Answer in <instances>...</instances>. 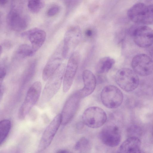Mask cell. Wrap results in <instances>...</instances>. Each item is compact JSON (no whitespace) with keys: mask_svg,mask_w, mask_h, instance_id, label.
<instances>
[{"mask_svg":"<svg viewBox=\"0 0 153 153\" xmlns=\"http://www.w3.org/2000/svg\"><path fill=\"white\" fill-rule=\"evenodd\" d=\"M62 64L48 79L42 93L39 103L40 108H43L59 90L66 68Z\"/></svg>","mask_w":153,"mask_h":153,"instance_id":"6da1fadb","label":"cell"},{"mask_svg":"<svg viewBox=\"0 0 153 153\" xmlns=\"http://www.w3.org/2000/svg\"><path fill=\"white\" fill-rule=\"evenodd\" d=\"M22 3L18 1H13L10 10L7 14V24L12 30L16 31L22 30L28 26L29 17L23 12Z\"/></svg>","mask_w":153,"mask_h":153,"instance_id":"7a4b0ae2","label":"cell"},{"mask_svg":"<svg viewBox=\"0 0 153 153\" xmlns=\"http://www.w3.org/2000/svg\"><path fill=\"white\" fill-rule=\"evenodd\" d=\"M128 17L133 22L139 24L153 23V4L147 5L137 3L131 7L127 13Z\"/></svg>","mask_w":153,"mask_h":153,"instance_id":"3957f363","label":"cell"},{"mask_svg":"<svg viewBox=\"0 0 153 153\" xmlns=\"http://www.w3.org/2000/svg\"><path fill=\"white\" fill-rule=\"evenodd\" d=\"M42 88V84L39 81L35 82L29 88L18 111L19 119L24 120L37 102L40 98Z\"/></svg>","mask_w":153,"mask_h":153,"instance_id":"277c9868","label":"cell"},{"mask_svg":"<svg viewBox=\"0 0 153 153\" xmlns=\"http://www.w3.org/2000/svg\"><path fill=\"white\" fill-rule=\"evenodd\" d=\"M115 79L118 85L126 92L135 90L139 83V79L137 74L127 68H123L118 70L115 75Z\"/></svg>","mask_w":153,"mask_h":153,"instance_id":"5b68a950","label":"cell"},{"mask_svg":"<svg viewBox=\"0 0 153 153\" xmlns=\"http://www.w3.org/2000/svg\"><path fill=\"white\" fill-rule=\"evenodd\" d=\"M81 37L80 27L74 26L70 27L64 36L62 45V54L64 58L69 59L75 51V49L79 44Z\"/></svg>","mask_w":153,"mask_h":153,"instance_id":"8992f818","label":"cell"},{"mask_svg":"<svg viewBox=\"0 0 153 153\" xmlns=\"http://www.w3.org/2000/svg\"><path fill=\"white\" fill-rule=\"evenodd\" d=\"M84 123L93 128L103 126L107 120V115L105 111L97 106H92L87 108L82 115Z\"/></svg>","mask_w":153,"mask_h":153,"instance_id":"52a82bcc","label":"cell"},{"mask_svg":"<svg viewBox=\"0 0 153 153\" xmlns=\"http://www.w3.org/2000/svg\"><path fill=\"white\" fill-rule=\"evenodd\" d=\"M100 98L103 104L110 109L119 107L122 103L123 96L121 91L113 85H108L102 89Z\"/></svg>","mask_w":153,"mask_h":153,"instance_id":"ba28073f","label":"cell"},{"mask_svg":"<svg viewBox=\"0 0 153 153\" xmlns=\"http://www.w3.org/2000/svg\"><path fill=\"white\" fill-rule=\"evenodd\" d=\"M82 98L79 90L71 95L67 100L60 114L62 125H66L72 119L77 112Z\"/></svg>","mask_w":153,"mask_h":153,"instance_id":"9c48e42d","label":"cell"},{"mask_svg":"<svg viewBox=\"0 0 153 153\" xmlns=\"http://www.w3.org/2000/svg\"><path fill=\"white\" fill-rule=\"evenodd\" d=\"M80 59L79 53L75 51L69 58L63 81V90L65 93L71 88L76 73Z\"/></svg>","mask_w":153,"mask_h":153,"instance_id":"30bf717a","label":"cell"},{"mask_svg":"<svg viewBox=\"0 0 153 153\" xmlns=\"http://www.w3.org/2000/svg\"><path fill=\"white\" fill-rule=\"evenodd\" d=\"M131 65L134 71L141 76L149 75L153 72V60L145 54L135 55L132 60Z\"/></svg>","mask_w":153,"mask_h":153,"instance_id":"8fae6325","label":"cell"},{"mask_svg":"<svg viewBox=\"0 0 153 153\" xmlns=\"http://www.w3.org/2000/svg\"><path fill=\"white\" fill-rule=\"evenodd\" d=\"M60 124L61 114H58L55 117L44 131L38 146L39 152L44 151L50 145Z\"/></svg>","mask_w":153,"mask_h":153,"instance_id":"7c38bea8","label":"cell"},{"mask_svg":"<svg viewBox=\"0 0 153 153\" xmlns=\"http://www.w3.org/2000/svg\"><path fill=\"white\" fill-rule=\"evenodd\" d=\"M131 33L134 42L140 47L147 48L153 44V30L147 26H139Z\"/></svg>","mask_w":153,"mask_h":153,"instance_id":"4fadbf2b","label":"cell"},{"mask_svg":"<svg viewBox=\"0 0 153 153\" xmlns=\"http://www.w3.org/2000/svg\"><path fill=\"white\" fill-rule=\"evenodd\" d=\"M99 138L106 146L114 147L120 143L121 136L119 129L115 125H110L104 127L99 134Z\"/></svg>","mask_w":153,"mask_h":153,"instance_id":"5bb4252c","label":"cell"},{"mask_svg":"<svg viewBox=\"0 0 153 153\" xmlns=\"http://www.w3.org/2000/svg\"><path fill=\"white\" fill-rule=\"evenodd\" d=\"M62 46H59L53 53L46 64L42 73V78L45 81L48 80L62 64L63 58Z\"/></svg>","mask_w":153,"mask_h":153,"instance_id":"9a60e30c","label":"cell"},{"mask_svg":"<svg viewBox=\"0 0 153 153\" xmlns=\"http://www.w3.org/2000/svg\"><path fill=\"white\" fill-rule=\"evenodd\" d=\"M21 35L22 37L28 39L35 54L45 42L46 34L44 30L37 28H34L23 32Z\"/></svg>","mask_w":153,"mask_h":153,"instance_id":"2e32d148","label":"cell"},{"mask_svg":"<svg viewBox=\"0 0 153 153\" xmlns=\"http://www.w3.org/2000/svg\"><path fill=\"white\" fill-rule=\"evenodd\" d=\"M84 87L79 90L82 98L91 94L96 87L97 80L93 73L90 70L84 71L82 74Z\"/></svg>","mask_w":153,"mask_h":153,"instance_id":"e0dca14e","label":"cell"},{"mask_svg":"<svg viewBox=\"0 0 153 153\" xmlns=\"http://www.w3.org/2000/svg\"><path fill=\"white\" fill-rule=\"evenodd\" d=\"M141 141L137 137H129L120 146L118 153H131L140 149Z\"/></svg>","mask_w":153,"mask_h":153,"instance_id":"ac0fdd59","label":"cell"},{"mask_svg":"<svg viewBox=\"0 0 153 153\" xmlns=\"http://www.w3.org/2000/svg\"><path fill=\"white\" fill-rule=\"evenodd\" d=\"M115 63L114 59L109 57H103L97 62L95 66L96 72L99 74H103L108 72Z\"/></svg>","mask_w":153,"mask_h":153,"instance_id":"d6986e66","label":"cell"},{"mask_svg":"<svg viewBox=\"0 0 153 153\" xmlns=\"http://www.w3.org/2000/svg\"><path fill=\"white\" fill-rule=\"evenodd\" d=\"M34 54L31 46L26 44L20 45L15 52V56L18 59H23L31 56Z\"/></svg>","mask_w":153,"mask_h":153,"instance_id":"ffe728a7","label":"cell"},{"mask_svg":"<svg viewBox=\"0 0 153 153\" xmlns=\"http://www.w3.org/2000/svg\"><path fill=\"white\" fill-rule=\"evenodd\" d=\"M11 122L8 119H4L0 122V144L1 146L8 136L11 128Z\"/></svg>","mask_w":153,"mask_h":153,"instance_id":"44dd1931","label":"cell"},{"mask_svg":"<svg viewBox=\"0 0 153 153\" xmlns=\"http://www.w3.org/2000/svg\"><path fill=\"white\" fill-rule=\"evenodd\" d=\"M91 144L89 141L83 137L80 138L76 143L75 149L81 152H87L91 148Z\"/></svg>","mask_w":153,"mask_h":153,"instance_id":"7402d4cb","label":"cell"},{"mask_svg":"<svg viewBox=\"0 0 153 153\" xmlns=\"http://www.w3.org/2000/svg\"><path fill=\"white\" fill-rule=\"evenodd\" d=\"M45 2L41 0H30L28 1L27 6L30 11L33 13L39 12L44 6Z\"/></svg>","mask_w":153,"mask_h":153,"instance_id":"603a6c76","label":"cell"},{"mask_svg":"<svg viewBox=\"0 0 153 153\" xmlns=\"http://www.w3.org/2000/svg\"><path fill=\"white\" fill-rule=\"evenodd\" d=\"M128 132L130 136L129 137H137V136L141 133V129L136 126H133L130 127L128 129Z\"/></svg>","mask_w":153,"mask_h":153,"instance_id":"cb8c5ba5","label":"cell"},{"mask_svg":"<svg viewBox=\"0 0 153 153\" xmlns=\"http://www.w3.org/2000/svg\"><path fill=\"white\" fill-rule=\"evenodd\" d=\"M60 7L58 5H54L48 9L46 12L47 15L50 17L53 16L57 14L59 12Z\"/></svg>","mask_w":153,"mask_h":153,"instance_id":"d4e9b609","label":"cell"},{"mask_svg":"<svg viewBox=\"0 0 153 153\" xmlns=\"http://www.w3.org/2000/svg\"><path fill=\"white\" fill-rule=\"evenodd\" d=\"M6 74V68L4 62H2L0 65V85L2 84L3 80Z\"/></svg>","mask_w":153,"mask_h":153,"instance_id":"484cf974","label":"cell"},{"mask_svg":"<svg viewBox=\"0 0 153 153\" xmlns=\"http://www.w3.org/2000/svg\"><path fill=\"white\" fill-rule=\"evenodd\" d=\"M55 153H73V152L68 149H62L57 151Z\"/></svg>","mask_w":153,"mask_h":153,"instance_id":"4316f807","label":"cell"},{"mask_svg":"<svg viewBox=\"0 0 153 153\" xmlns=\"http://www.w3.org/2000/svg\"><path fill=\"white\" fill-rule=\"evenodd\" d=\"M92 31L90 29H88L85 31V34L87 36L90 37L92 35Z\"/></svg>","mask_w":153,"mask_h":153,"instance_id":"83f0119b","label":"cell"},{"mask_svg":"<svg viewBox=\"0 0 153 153\" xmlns=\"http://www.w3.org/2000/svg\"><path fill=\"white\" fill-rule=\"evenodd\" d=\"M4 87L2 85H0V99L1 100L4 92Z\"/></svg>","mask_w":153,"mask_h":153,"instance_id":"f1b7e54d","label":"cell"},{"mask_svg":"<svg viewBox=\"0 0 153 153\" xmlns=\"http://www.w3.org/2000/svg\"><path fill=\"white\" fill-rule=\"evenodd\" d=\"M131 153H145L143 151L139 149L136 150H135Z\"/></svg>","mask_w":153,"mask_h":153,"instance_id":"f546056e","label":"cell"},{"mask_svg":"<svg viewBox=\"0 0 153 153\" xmlns=\"http://www.w3.org/2000/svg\"><path fill=\"white\" fill-rule=\"evenodd\" d=\"M7 1H8L7 0H0V4L1 5L5 4Z\"/></svg>","mask_w":153,"mask_h":153,"instance_id":"4dcf8cb0","label":"cell"},{"mask_svg":"<svg viewBox=\"0 0 153 153\" xmlns=\"http://www.w3.org/2000/svg\"><path fill=\"white\" fill-rule=\"evenodd\" d=\"M151 138L152 141H153V128L152 130L151 133Z\"/></svg>","mask_w":153,"mask_h":153,"instance_id":"1f68e13d","label":"cell"},{"mask_svg":"<svg viewBox=\"0 0 153 153\" xmlns=\"http://www.w3.org/2000/svg\"><path fill=\"white\" fill-rule=\"evenodd\" d=\"M150 53L151 54V56L153 58V48L152 49V50L151 51Z\"/></svg>","mask_w":153,"mask_h":153,"instance_id":"d6a6232c","label":"cell"},{"mask_svg":"<svg viewBox=\"0 0 153 153\" xmlns=\"http://www.w3.org/2000/svg\"><path fill=\"white\" fill-rule=\"evenodd\" d=\"M117 153H118V152Z\"/></svg>","mask_w":153,"mask_h":153,"instance_id":"836d02e7","label":"cell"}]
</instances>
